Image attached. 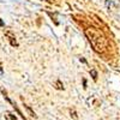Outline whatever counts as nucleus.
Masks as SVG:
<instances>
[{"label": "nucleus", "mask_w": 120, "mask_h": 120, "mask_svg": "<svg viewBox=\"0 0 120 120\" xmlns=\"http://www.w3.org/2000/svg\"><path fill=\"white\" fill-rule=\"evenodd\" d=\"M85 36L95 52L97 53L106 52V49L108 48V41H107L106 36L100 30L95 28H88L85 29Z\"/></svg>", "instance_id": "f257e3e1"}, {"label": "nucleus", "mask_w": 120, "mask_h": 120, "mask_svg": "<svg viewBox=\"0 0 120 120\" xmlns=\"http://www.w3.org/2000/svg\"><path fill=\"white\" fill-rule=\"evenodd\" d=\"M6 36L8 37V40H10V42H11L12 46H18V43H17V41H16V37H15L11 33H10V31L6 33Z\"/></svg>", "instance_id": "f03ea898"}, {"label": "nucleus", "mask_w": 120, "mask_h": 120, "mask_svg": "<svg viewBox=\"0 0 120 120\" xmlns=\"http://www.w3.org/2000/svg\"><path fill=\"white\" fill-rule=\"evenodd\" d=\"M24 108L26 109V111H28V113H29L30 115H31L33 118H36V114H35V113H34V112L31 111V108H30L29 106H26V105H24Z\"/></svg>", "instance_id": "7ed1b4c3"}, {"label": "nucleus", "mask_w": 120, "mask_h": 120, "mask_svg": "<svg viewBox=\"0 0 120 120\" xmlns=\"http://www.w3.org/2000/svg\"><path fill=\"white\" fill-rule=\"evenodd\" d=\"M5 116H6L7 119H10V120H16V119H17L11 112H6V115H5Z\"/></svg>", "instance_id": "20e7f679"}, {"label": "nucleus", "mask_w": 120, "mask_h": 120, "mask_svg": "<svg viewBox=\"0 0 120 120\" xmlns=\"http://www.w3.org/2000/svg\"><path fill=\"white\" fill-rule=\"evenodd\" d=\"M90 75L93 76L94 81H96V79H97V73H96V71H95V70H91V71H90Z\"/></svg>", "instance_id": "39448f33"}, {"label": "nucleus", "mask_w": 120, "mask_h": 120, "mask_svg": "<svg viewBox=\"0 0 120 120\" xmlns=\"http://www.w3.org/2000/svg\"><path fill=\"white\" fill-rule=\"evenodd\" d=\"M55 85H56V89H59V90H63L64 89V86H63V84H61V82H60V81H58L55 83Z\"/></svg>", "instance_id": "423d86ee"}, {"label": "nucleus", "mask_w": 120, "mask_h": 120, "mask_svg": "<svg viewBox=\"0 0 120 120\" xmlns=\"http://www.w3.org/2000/svg\"><path fill=\"white\" fill-rule=\"evenodd\" d=\"M71 116L73 118V120H78V116H77L76 111H71Z\"/></svg>", "instance_id": "0eeeda50"}, {"label": "nucleus", "mask_w": 120, "mask_h": 120, "mask_svg": "<svg viewBox=\"0 0 120 120\" xmlns=\"http://www.w3.org/2000/svg\"><path fill=\"white\" fill-rule=\"evenodd\" d=\"M79 60H81V61H82V63H84V64H86V60H85V59H83V58H81V59H79Z\"/></svg>", "instance_id": "6e6552de"}, {"label": "nucleus", "mask_w": 120, "mask_h": 120, "mask_svg": "<svg viewBox=\"0 0 120 120\" xmlns=\"http://www.w3.org/2000/svg\"><path fill=\"white\" fill-rule=\"evenodd\" d=\"M3 25H4V22H3V21H0V26H3Z\"/></svg>", "instance_id": "1a4fd4ad"}]
</instances>
